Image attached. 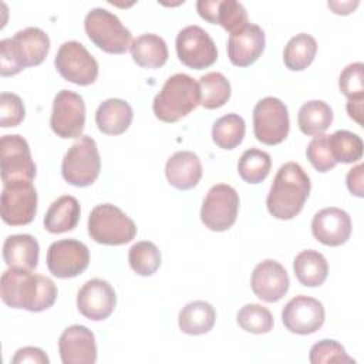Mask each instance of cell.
<instances>
[{"label":"cell","instance_id":"cell-1","mask_svg":"<svg viewBox=\"0 0 364 364\" xmlns=\"http://www.w3.org/2000/svg\"><path fill=\"white\" fill-rule=\"evenodd\" d=\"M0 296L9 307L40 313L55 303L57 286L43 274L9 267L0 279Z\"/></svg>","mask_w":364,"mask_h":364},{"label":"cell","instance_id":"cell-2","mask_svg":"<svg viewBox=\"0 0 364 364\" xmlns=\"http://www.w3.org/2000/svg\"><path fill=\"white\" fill-rule=\"evenodd\" d=\"M310 178L296 162L282 165L270 186L266 206L269 213L280 220L297 216L310 193Z\"/></svg>","mask_w":364,"mask_h":364},{"label":"cell","instance_id":"cell-3","mask_svg":"<svg viewBox=\"0 0 364 364\" xmlns=\"http://www.w3.org/2000/svg\"><path fill=\"white\" fill-rule=\"evenodd\" d=\"M50 50V38L38 27H27L10 38L0 41V74L11 77L27 67L44 61Z\"/></svg>","mask_w":364,"mask_h":364},{"label":"cell","instance_id":"cell-4","mask_svg":"<svg viewBox=\"0 0 364 364\" xmlns=\"http://www.w3.org/2000/svg\"><path fill=\"white\" fill-rule=\"evenodd\" d=\"M200 104L199 84L188 74L169 77L152 102L154 114L164 122H176Z\"/></svg>","mask_w":364,"mask_h":364},{"label":"cell","instance_id":"cell-5","mask_svg":"<svg viewBox=\"0 0 364 364\" xmlns=\"http://www.w3.org/2000/svg\"><path fill=\"white\" fill-rule=\"evenodd\" d=\"M88 235L101 245L118 246L131 242L136 235L134 220L112 203L97 205L88 218Z\"/></svg>","mask_w":364,"mask_h":364},{"label":"cell","instance_id":"cell-6","mask_svg":"<svg viewBox=\"0 0 364 364\" xmlns=\"http://www.w3.org/2000/svg\"><path fill=\"white\" fill-rule=\"evenodd\" d=\"M84 28L88 38L108 54H124L131 48V31L115 14L102 7H95L87 13Z\"/></svg>","mask_w":364,"mask_h":364},{"label":"cell","instance_id":"cell-7","mask_svg":"<svg viewBox=\"0 0 364 364\" xmlns=\"http://www.w3.org/2000/svg\"><path fill=\"white\" fill-rule=\"evenodd\" d=\"M101 169V158L95 141L88 136H80L65 152L61 164V173L65 182L73 186L85 188L92 185Z\"/></svg>","mask_w":364,"mask_h":364},{"label":"cell","instance_id":"cell-8","mask_svg":"<svg viewBox=\"0 0 364 364\" xmlns=\"http://www.w3.org/2000/svg\"><path fill=\"white\" fill-rule=\"evenodd\" d=\"M290 129L289 111L276 97L260 100L253 108V132L259 142L277 145L286 139Z\"/></svg>","mask_w":364,"mask_h":364},{"label":"cell","instance_id":"cell-9","mask_svg":"<svg viewBox=\"0 0 364 364\" xmlns=\"http://www.w3.org/2000/svg\"><path fill=\"white\" fill-rule=\"evenodd\" d=\"M1 219L10 226H23L33 222L37 213V191L31 181H13L3 183Z\"/></svg>","mask_w":364,"mask_h":364},{"label":"cell","instance_id":"cell-10","mask_svg":"<svg viewBox=\"0 0 364 364\" xmlns=\"http://www.w3.org/2000/svg\"><path fill=\"white\" fill-rule=\"evenodd\" d=\"M239 202V195L230 185H213L200 208L202 223L213 232L228 230L236 222Z\"/></svg>","mask_w":364,"mask_h":364},{"label":"cell","instance_id":"cell-11","mask_svg":"<svg viewBox=\"0 0 364 364\" xmlns=\"http://www.w3.org/2000/svg\"><path fill=\"white\" fill-rule=\"evenodd\" d=\"M54 65L60 75L77 85H90L98 77V63L78 41L71 40L60 46Z\"/></svg>","mask_w":364,"mask_h":364},{"label":"cell","instance_id":"cell-12","mask_svg":"<svg viewBox=\"0 0 364 364\" xmlns=\"http://www.w3.org/2000/svg\"><path fill=\"white\" fill-rule=\"evenodd\" d=\"M50 125L60 138H80L85 125V104L82 97L70 90L58 91L53 101Z\"/></svg>","mask_w":364,"mask_h":364},{"label":"cell","instance_id":"cell-13","mask_svg":"<svg viewBox=\"0 0 364 364\" xmlns=\"http://www.w3.org/2000/svg\"><path fill=\"white\" fill-rule=\"evenodd\" d=\"M176 54L182 64L193 70L208 68L218 60L215 41L199 26H188L178 33Z\"/></svg>","mask_w":364,"mask_h":364},{"label":"cell","instance_id":"cell-14","mask_svg":"<svg viewBox=\"0 0 364 364\" xmlns=\"http://www.w3.org/2000/svg\"><path fill=\"white\" fill-rule=\"evenodd\" d=\"M0 168L1 181L9 183L13 181H33L36 176V164L27 141L17 135H3L0 139Z\"/></svg>","mask_w":364,"mask_h":364},{"label":"cell","instance_id":"cell-15","mask_svg":"<svg viewBox=\"0 0 364 364\" xmlns=\"http://www.w3.org/2000/svg\"><path fill=\"white\" fill-rule=\"evenodd\" d=\"M90 264L88 247L75 239H63L50 245L47 250V267L58 279H70L81 274Z\"/></svg>","mask_w":364,"mask_h":364},{"label":"cell","instance_id":"cell-16","mask_svg":"<svg viewBox=\"0 0 364 364\" xmlns=\"http://www.w3.org/2000/svg\"><path fill=\"white\" fill-rule=\"evenodd\" d=\"M326 311L314 297L299 294L289 300L282 310V321L284 327L294 334L306 336L316 333L324 324Z\"/></svg>","mask_w":364,"mask_h":364},{"label":"cell","instance_id":"cell-17","mask_svg":"<svg viewBox=\"0 0 364 364\" xmlns=\"http://www.w3.org/2000/svg\"><path fill=\"white\" fill-rule=\"evenodd\" d=\"M117 304L114 287L102 279H91L82 284L77 294L78 311L88 320L101 321L108 318Z\"/></svg>","mask_w":364,"mask_h":364},{"label":"cell","instance_id":"cell-18","mask_svg":"<svg viewBox=\"0 0 364 364\" xmlns=\"http://www.w3.org/2000/svg\"><path fill=\"white\" fill-rule=\"evenodd\" d=\"M58 351L63 364H94L97 361L95 336L88 327L73 324L60 336Z\"/></svg>","mask_w":364,"mask_h":364},{"label":"cell","instance_id":"cell-19","mask_svg":"<svg viewBox=\"0 0 364 364\" xmlns=\"http://www.w3.org/2000/svg\"><path fill=\"white\" fill-rule=\"evenodd\" d=\"M250 286L253 293L266 303L279 301L289 290L290 279L286 269L273 259L256 264L252 273Z\"/></svg>","mask_w":364,"mask_h":364},{"label":"cell","instance_id":"cell-20","mask_svg":"<svg viewBox=\"0 0 364 364\" xmlns=\"http://www.w3.org/2000/svg\"><path fill=\"white\" fill-rule=\"evenodd\" d=\"M313 236L326 246H341L351 235L350 215L336 206L318 210L311 220Z\"/></svg>","mask_w":364,"mask_h":364},{"label":"cell","instance_id":"cell-21","mask_svg":"<svg viewBox=\"0 0 364 364\" xmlns=\"http://www.w3.org/2000/svg\"><path fill=\"white\" fill-rule=\"evenodd\" d=\"M266 46L264 31L253 23H247L240 31L230 34L228 40V57L236 67L253 64Z\"/></svg>","mask_w":364,"mask_h":364},{"label":"cell","instance_id":"cell-22","mask_svg":"<svg viewBox=\"0 0 364 364\" xmlns=\"http://www.w3.org/2000/svg\"><path fill=\"white\" fill-rule=\"evenodd\" d=\"M196 10L203 20L220 24L230 34L240 31L247 24V11L236 0H199Z\"/></svg>","mask_w":364,"mask_h":364},{"label":"cell","instance_id":"cell-23","mask_svg":"<svg viewBox=\"0 0 364 364\" xmlns=\"http://www.w3.org/2000/svg\"><path fill=\"white\" fill-rule=\"evenodd\" d=\"M168 182L179 189L188 191L198 185L202 178V164L196 154L191 151L175 152L165 165Z\"/></svg>","mask_w":364,"mask_h":364},{"label":"cell","instance_id":"cell-24","mask_svg":"<svg viewBox=\"0 0 364 364\" xmlns=\"http://www.w3.org/2000/svg\"><path fill=\"white\" fill-rule=\"evenodd\" d=\"M40 246L31 235H10L3 243V259L10 269L33 272L38 264Z\"/></svg>","mask_w":364,"mask_h":364},{"label":"cell","instance_id":"cell-25","mask_svg":"<svg viewBox=\"0 0 364 364\" xmlns=\"http://www.w3.org/2000/svg\"><path fill=\"white\" fill-rule=\"evenodd\" d=\"M134 118L131 105L121 98H108L102 101L95 112V124L102 134H124Z\"/></svg>","mask_w":364,"mask_h":364},{"label":"cell","instance_id":"cell-26","mask_svg":"<svg viewBox=\"0 0 364 364\" xmlns=\"http://www.w3.org/2000/svg\"><path fill=\"white\" fill-rule=\"evenodd\" d=\"M80 203L71 195H64L55 199L44 216V228L50 233H65L73 230L80 220Z\"/></svg>","mask_w":364,"mask_h":364},{"label":"cell","instance_id":"cell-27","mask_svg":"<svg viewBox=\"0 0 364 364\" xmlns=\"http://www.w3.org/2000/svg\"><path fill=\"white\" fill-rule=\"evenodd\" d=\"M131 57L142 68H159L168 61V47L158 34L146 33L131 44Z\"/></svg>","mask_w":364,"mask_h":364},{"label":"cell","instance_id":"cell-28","mask_svg":"<svg viewBox=\"0 0 364 364\" xmlns=\"http://www.w3.org/2000/svg\"><path fill=\"white\" fill-rule=\"evenodd\" d=\"M216 321V311L212 304L203 300L188 303L178 316L179 328L189 336H200L210 331Z\"/></svg>","mask_w":364,"mask_h":364},{"label":"cell","instance_id":"cell-29","mask_svg":"<svg viewBox=\"0 0 364 364\" xmlns=\"http://www.w3.org/2000/svg\"><path fill=\"white\" fill-rule=\"evenodd\" d=\"M293 270L303 286L317 287L321 286L328 276V263L320 252L307 249L294 257Z\"/></svg>","mask_w":364,"mask_h":364},{"label":"cell","instance_id":"cell-30","mask_svg":"<svg viewBox=\"0 0 364 364\" xmlns=\"http://www.w3.org/2000/svg\"><path fill=\"white\" fill-rule=\"evenodd\" d=\"M333 122V109L321 100H311L304 102L297 115L300 131L309 136L324 134Z\"/></svg>","mask_w":364,"mask_h":364},{"label":"cell","instance_id":"cell-31","mask_svg":"<svg viewBox=\"0 0 364 364\" xmlns=\"http://www.w3.org/2000/svg\"><path fill=\"white\" fill-rule=\"evenodd\" d=\"M316 53L317 43L314 37L307 33H300L287 41L283 50V61L289 70L303 71L313 63Z\"/></svg>","mask_w":364,"mask_h":364},{"label":"cell","instance_id":"cell-32","mask_svg":"<svg viewBox=\"0 0 364 364\" xmlns=\"http://www.w3.org/2000/svg\"><path fill=\"white\" fill-rule=\"evenodd\" d=\"M198 84L200 91V105L206 109L220 108L230 98V82L222 73H208L199 78Z\"/></svg>","mask_w":364,"mask_h":364},{"label":"cell","instance_id":"cell-33","mask_svg":"<svg viewBox=\"0 0 364 364\" xmlns=\"http://www.w3.org/2000/svg\"><path fill=\"white\" fill-rule=\"evenodd\" d=\"M246 132L245 119L237 114H226L215 121L212 139L222 149H235L243 141Z\"/></svg>","mask_w":364,"mask_h":364},{"label":"cell","instance_id":"cell-34","mask_svg":"<svg viewBox=\"0 0 364 364\" xmlns=\"http://www.w3.org/2000/svg\"><path fill=\"white\" fill-rule=\"evenodd\" d=\"M327 142L337 164H353L360 161L363 156V141L354 132L338 129L327 136Z\"/></svg>","mask_w":364,"mask_h":364},{"label":"cell","instance_id":"cell-35","mask_svg":"<svg viewBox=\"0 0 364 364\" xmlns=\"http://www.w3.org/2000/svg\"><path fill=\"white\" fill-rule=\"evenodd\" d=\"M270 168H272L270 155L256 148L246 149L237 162V172L240 178L247 183L263 182L267 178Z\"/></svg>","mask_w":364,"mask_h":364},{"label":"cell","instance_id":"cell-36","mask_svg":"<svg viewBox=\"0 0 364 364\" xmlns=\"http://www.w3.org/2000/svg\"><path fill=\"white\" fill-rule=\"evenodd\" d=\"M128 262L136 274L152 276L161 266V252L152 242H136L129 249Z\"/></svg>","mask_w":364,"mask_h":364},{"label":"cell","instance_id":"cell-37","mask_svg":"<svg viewBox=\"0 0 364 364\" xmlns=\"http://www.w3.org/2000/svg\"><path fill=\"white\" fill-rule=\"evenodd\" d=\"M242 330L252 334H264L273 328V316L269 309L262 304H245L236 316Z\"/></svg>","mask_w":364,"mask_h":364},{"label":"cell","instance_id":"cell-38","mask_svg":"<svg viewBox=\"0 0 364 364\" xmlns=\"http://www.w3.org/2000/svg\"><path fill=\"white\" fill-rule=\"evenodd\" d=\"M311 364H328V363H348L355 361L346 353V348L336 340H321L310 348Z\"/></svg>","mask_w":364,"mask_h":364},{"label":"cell","instance_id":"cell-39","mask_svg":"<svg viewBox=\"0 0 364 364\" xmlns=\"http://www.w3.org/2000/svg\"><path fill=\"white\" fill-rule=\"evenodd\" d=\"M338 87L348 100L364 98V64H348L340 74Z\"/></svg>","mask_w":364,"mask_h":364},{"label":"cell","instance_id":"cell-40","mask_svg":"<svg viewBox=\"0 0 364 364\" xmlns=\"http://www.w3.org/2000/svg\"><path fill=\"white\" fill-rule=\"evenodd\" d=\"M327 136L328 135H317L314 136L306 149V155L309 162L313 165V168L321 173L328 172L330 169H333L337 162L334 161L330 148H328V142H327Z\"/></svg>","mask_w":364,"mask_h":364},{"label":"cell","instance_id":"cell-41","mask_svg":"<svg viewBox=\"0 0 364 364\" xmlns=\"http://www.w3.org/2000/svg\"><path fill=\"white\" fill-rule=\"evenodd\" d=\"M26 117L21 98L13 92L0 94V125L3 128L17 127Z\"/></svg>","mask_w":364,"mask_h":364},{"label":"cell","instance_id":"cell-42","mask_svg":"<svg viewBox=\"0 0 364 364\" xmlns=\"http://www.w3.org/2000/svg\"><path fill=\"white\" fill-rule=\"evenodd\" d=\"M13 364L21 363H36V364H48L50 360L41 348L37 347H23L16 351L14 357L11 358Z\"/></svg>","mask_w":364,"mask_h":364},{"label":"cell","instance_id":"cell-43","mask_svg":"<svg viewBox=\"0 0 364 364\" xmlns=\"http://www.w3.org/2000/svg\"><path fill=\"white\" fill-rule=\"evenodd\" d=\"M363 164H358L357 166L351 168L347 173V178H346V183H347V188L348 191L358 196V198H363L364 196V186H363Z\"/></svg>","mask_w":364,"mask_h":364},{"label":"cell","instance_id":"cell-44","mask_svg":"<svg viewBox=\"0 0 364 364\" xmlns=\"http://www.w3.org/2000/svg\"><path fill=\"white\" fill-rule=\"evenodd\" d=\"M363 101L364 98L358 100H348L347 101V112L351 119H354L358 125H363Z\"/></svg>","mask_w":364,"mask_h":364},{"label":"cell","instance_id":"cell-45","mask_svg":"<svg viewBox=\"0 0 364 364\" xmlns=\"http://www.w3.org/2000/svg\"><path fill=\"white\" fill-rule=\"evenodd\" d=\"M327 4L336 14H350L358 6V1H328Z\"/></svg>","mask_w":364,"mask_h":364}]
</instances>
